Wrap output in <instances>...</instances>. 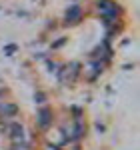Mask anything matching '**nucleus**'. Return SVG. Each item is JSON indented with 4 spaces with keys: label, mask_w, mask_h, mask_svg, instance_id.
<instances>
[{
    "label": "nucleus",
    "mask_w": 140,
    "mask_h": 150,
    "mask_svg": "<svg viewBox=\"0 0 140 150\" xmlns=\"http://www.w3.org/2000/svg\"><path fill=\"white\" fill-rule=\"evenodd\" d=\"M80 14H82L80 6H70L68 10H66V22H68V24H74L78 18H80Z\"/></svg>",
    "instance_id": "f257e3e1"
},
{
    "label": "nucleus",
    "mask_w": 140,
    "mask_h": 150,
    "mask_svg": "<svg viewBox=\"0 0 140 150\" xmlns=\"http://www.w3.org/2000/svg\"><path fill=\"white\" fill-rule=\"evenodd\" d=\"M50 120H52V118H50V110L44 108V110H40V112H38V122H40V126L46 128L48 124H50Z\"/></svg>",
    "instance_id": "f03ea898"
},
{
    "label": "nucleus",
    "mask_w": 140,
    "mask_h": 150,
    "mask_svg": "<svg viewBox=\"0 0 140 150\" xmlns=\"http://www.w3.org/2000/svg\"><path fill=\"white\" fill-rule=\"evenodd\" d=\"M10 132H12V136H14V138H22V126H20V124H12Z\"/></svg>",
    "instance_id": "7ed1b4c3"
},
{
    "label": "nucleus",
    "mask_w": 140,
    "mask_h": 150,
    "mask_svg": "<svg viewBox=\"0 0 140 150\" xmlns=\"http://www.w3.org/2000/svg\"><path fill=\"white\" fill-rule=\"evenodd\" d=\"M0 112H4V114H14L16 112V106H8V104H0Z\"/></svg>",
    "instance_id": "20e7f679"
}]
</instances>
